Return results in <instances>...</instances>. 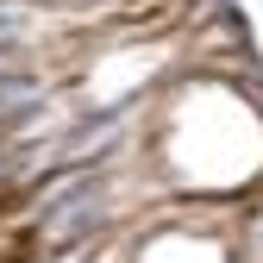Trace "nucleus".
<instances>
[{
    "label": "nucleus",
    "instance_id": "1",
    "mask_svg": "<svg viewBox=\"0 0 263 263\" xmlns=\"http://www.w3.org/2000/svg\"><path fill=\"white\" fill-rule=\"evenodd\" d=\"M76 25V13L44 0H0V57H38V44H57Z\"/></svg>",
    "mask_w": 263,
    "mask_h": 263
}]
</instances>
